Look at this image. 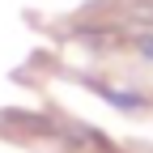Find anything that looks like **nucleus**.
Masks as SVG:
<instances>
[{"mask_svg":"<svg viewBox=\"0 0 153 153\" xmlns=\"http://www.w3.org/2000/svg\"><path fill=\"white\" fill-rule=\"evenodd\" d=\"M140 51H145V55H153V34H149V38H140Z\"/></svg>","mask_w":153,"mask_h":153,"instance_id":"obj_1","label":"nucleus"}]
</instances>
